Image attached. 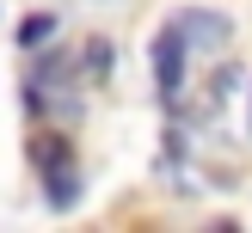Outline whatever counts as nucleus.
<instances>
[{"instance_id": "f257e3e1", "label": "nucleus", "mask_w": 252, "mask_h": 233, "mask_svg": "<svg viewBox=\"0 0 252 233\" xmlns=\"http://www.w3.org/2000/svg\"><path fill=\"white\" fill-rule=\"evenodd\" d=\"M185 49H191V43L179 37V25H172V19L160 25V31H154V43H148V61H154V86H160V98H166V104L185 92Z\"/></svg>"}, {"instance_id": "f03ea898", "label": "nucleus", "mask_w": 252, "mask_h": 233, "mask_svg": "<svg viewBox=\"0 0 252 233\" xmlns=\"http://www.w3.org/2000/svg\"><path fill=\"white\" fill-rule=\"evenodd\" d=\"M172 25H179V37L191 49H221L234 37V19H228V12H209V6H179Z\"/></svg>"}, {"instance_id": "7ed1b4c3", "label": "nucleus", "mask_w": 252, "mask_h": 233, "mask_svg": "<svg viewBox=\"0 0 252 233\" xmlns=\"http://www.w3.org/2000/svg\"><path fill=\"white\" fill-rule=\"evenodd\" d=\"M49 208H74V203H80V172H74V166H49Z\"/></svg>"}, {"instance_id": "20e7f679", "label": "nucleus", "mask_w": 252, "mask_h": 233, "mask_svg": "<svg viewBox=\"0 0 252 233\" xmlns=\"http://www.w3.org/2000/svg\"><path fill=\"white\" fill-rule=\"evenodd\" d=\"M49 37H56V19H49V12H31V19H19V49H43Z\"/></svg>"}, {"instance_id": "39448f33", "label": "nucleus", "mask_w": 252, "mask_h": 233, "mask_svg": "<svg viewBox=\"0 0 252 233\" xmlns=\"http://www.w3.org/2000/svg\"><path fill=\"white\" fill-rule=\"evenodd\" d=\"M105 74H111V43L93 37V43H86V80H105Z\"/></svg>"}, {"instance_id": "423d86ee", "label": "nucleus", "mask_w": 252, "mask_h": 233, "mask_svg": "<svg viewBox=\"0 0 252 233\" xmlns=\"http://www.w3.org/2000/svg\"><path fill=\"white\" fill-rule=\"evenodd\" d=\"M31 159H37V166H62V159H68V141H62V135H56V141H31Z\"/></svg>"}, {"instance_id": "0eeeda50", "label": "nucleus", "mask_w": 252, "mask_h": 233, "mask_svg": "<svg viewBox=\"0 0 252 233\" xmlns=\"http://www.w3.org/2000/svg\"><path fill=\"white\" fill-rule=\"evenodd\" d=\"M246 129H252V110H246Z\"/></svg>"}]
</instances>
